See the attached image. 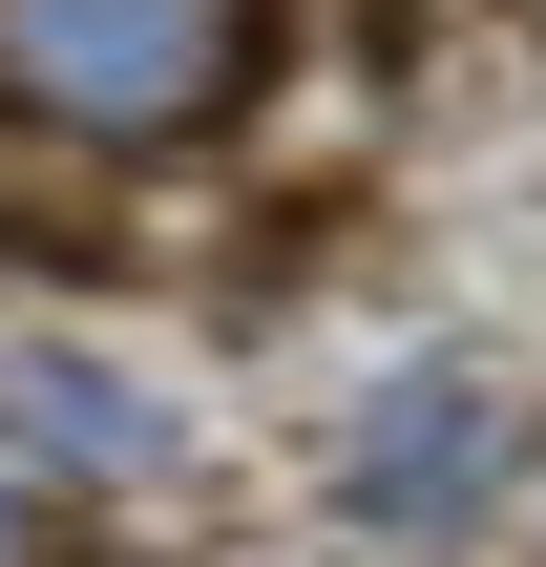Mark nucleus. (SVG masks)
Here are the masks:
<instances>
[{"mask_svg":"<svg viewBox=\"0 0 546 567\" xmlns=\"http://www.w3.org/2000/svg\"><path fill=\"white\" fill-rule=\"evenodd\" d=\"M0 567H84V547H63V505H42L21 463H0Z\"/></svg>","mask_w":546,"mask_h":567,"instance_id":"4","label":"nucleus"},{"mask_svg":"<svg viewBox=\"0 0 546 567\" xmlns=\"http://www.w3.org/2000/svg\"><path fill=\"white\" fill-rule=\"evenodd\" d=\"M295 0H0V147L42 168H189L274 105Z\"/></svg>","mask_w":546,"mask_h":567,"instance_id":"1","label":"nucleus"},{"mask_svg":"<svg viewBox=\"0 0 546 567\" xmlns=\"http://www.w3.org/2000/svg\"><path fill=\"white\" fill-rule=\"evenodd\" d=\"M505 484H526V400H505L484 358L358 379V421H337V526H358V547H484Z\"/></svg>","mask_w":546,"mask_h":567,"instance_id":"2","label":"nucleus"},{"mask_svg":"<svg viewBox=\"0 0 546 567\" xmlns=\"http://www.w3.org/2000/svg\"><path fill=\"white\" fill-rule=\"evenodd\" d=\"M0 463L147 484V463H168V400H147V379H105V358H0Z\"/></svg>","mask_w":546,"mask_h":567,"instance_id":"3","label":"nucleus"}]
</instances>
